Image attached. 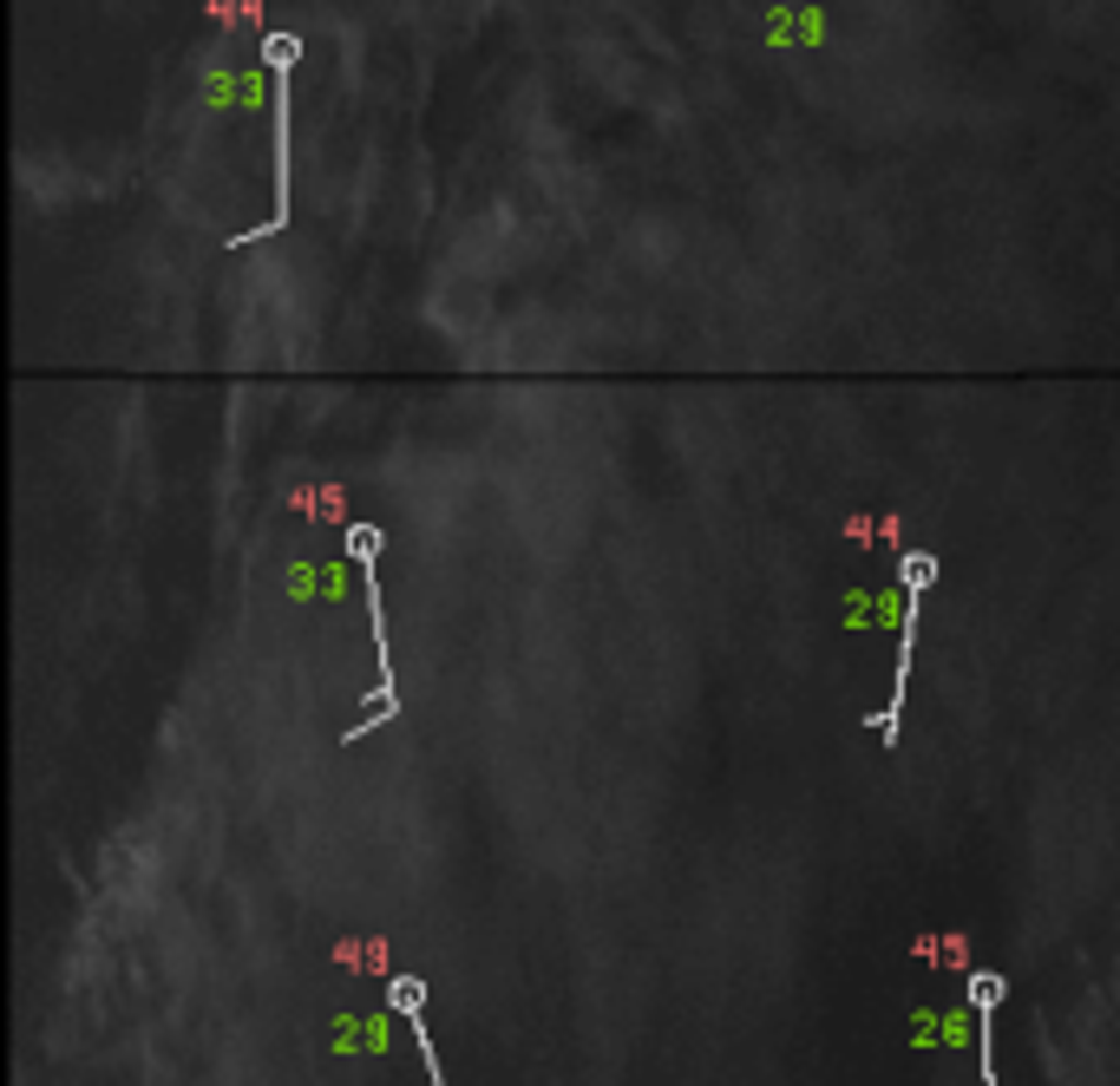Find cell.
<instances>
[{
    "instance_id": "7a4b0ae2",
    "label": "cell",
    "mask_w": 1120,
    "mask_h": 1086,
    "mask_svg": "<svg viewBox=\"0 0 1120 1086\" xmlns=\"http://www.w3.org/2000/svg\"><path fill=\"white\" fill-rule=\"evenodd\" d=\"M387 1009H393L400 1022H420V1009H426V982H413V976H393V982H387Z\"/></svg>"
},
{
    "instance_id": "6da1fadb",
    "label": "cell",
    "mask_w": 1120,
    "mask_h": 1086,
    "mask_svg": "<svg viewBox=\"0 0 1120 1086\" xmlns=\"http://www.w3.org/2000/svg\"><path fill=\"white\" fill-rule=\"evenodd\" d=\"M898 583H905V635H898V675H892V707L865 714L872 733H885L898 747V720H905V681H911V642H918V609H924V589L938 583V557L931 550H911L898 563Z\"/></svg>"
},
{
    "instance_id": "3957f363",
    "label": "cell",
    "mask_w": 1120,
    "mask_h": 1086,
    "mask_svg": "<svg viewBox=\"0 0 1120 1086\" xmlns=\"http://www.w3.org/2000/svg\"><path fill=\"white\" fill-rule=\"evenodd\" d=\"M262 59H269V65H275V79H282V72L302 59V39H295V33H262Z\"/></svg>"
}]
</instances>
